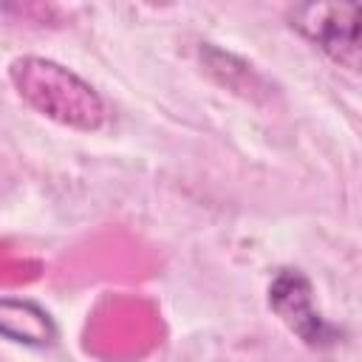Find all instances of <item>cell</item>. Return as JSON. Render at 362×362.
Returning a JSON list of instances; mask_svg holds the SVG:
<instances>
[{
	"instance_id": "6da1fadb",
	"label": "cell",
	"mask_w": 362,
	"mask_h": 362,
	"mask_svg": "<svg viewBox=\"0 0 362 362\" xmlns=\"http://www.w3.org/2000/svg\"><path fill=\"white\" fill-rule=\"evenodd\" d=\"M8 76L17 93L37 113L57 124L90 133L99 130L107 119L105 102L96 93V88L54 59L17 57L8 68Z\"/></svg>"
},
{
	"instance_id": "7a4b0ae2",
	"label": "cell",
	"mask_w": 362,
	"mask_h": 362,
	"mask_svg": "<svg viewBox=\"0 0 362 362\" xmlns=\"http://www.w3.org/2000/svg\"><path fill=\"white\" fill-rule=\"evenodd\" d=\"M291 28L308 37L337 65L359 68V6L356 3H305L288 11Z\"/></svg>"
},
{
	"instance_id": "3957f363",
	"label": "cell",
	"mask_w": 362,
	"mask_h": 362,
	"mask_svg": "<svg viewBox=\"0 0 362 362\" xmlns=\"http://www.w3.org/2000/svg\"><path fill=\"white\" fill-rule=\"evenodd\" d=\"M269 305L274 314L314 348H325L339 339L337 328L328 325L311 303V283L300 269H280L269 286Z\"/></svg>"
},
{
	"instance_id": "277c9868",
	"label": "cell",
	"mask_w": 362,
	"mask_h": 362,
	"mask_svg": "<svg viewBox=\"0 0 362 362\" xmlns=\"http://www.w3.org/2000/svg\"><path fill=\"white\" fill-rule=\"evenodd\" d=\"M0 337L20 345H51L57 339V325L37 303L0 297Z\"/></svg>"
}]
</instances>
